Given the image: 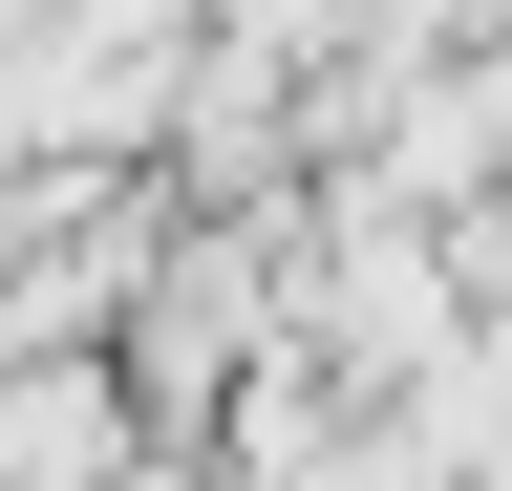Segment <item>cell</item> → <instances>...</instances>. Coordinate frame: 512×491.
<instances>
[{"mask_svg":"<svg viewBox=\"0 0 512 491\" xmlns=\"http://www.w3.org/2000/svg\"><path fill=\"white\" fill-rule=\"evenodd\" d=\"M320 491H470V470H448V449H427L406 406H363V427H342V470H320Z\"/></svg>","mask_w":512,"mask_h":491,"instance_id":"6da1fadb","label":"cell"}]
</instances>
